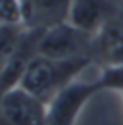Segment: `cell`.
I'll use <instances>...</instances> for the list:
<instances>
[{
    "mask_svg": "<svg viewBox=\"0 0 123 125\" xmlns=\"http://www.w3.org/2000/svg\"><path fill=\"white\" fill-rule=\"evenodd\" d=\"M0 119L4 125H48V104L17 85L2 94Z\"/></svg>",
    "mask_w": 123,
    "mask_h": 125,
    "instance_id": "4",
    "label": "cell"
},
{
    "mask_svg": "<svg viewBox=\"0 0 123 125\" xmlns=\"http://www.w3.org/2000/svg\"><path fill=\"white\" fill-rule=\"evenodd\" d=\"M23 27L31 31H46L67 21L71 0H19Z\"/></svg>",
    "mask_w": 123,
    "mask_h": 125,
    "instance_id": "6",
    "label": "cell"
},
{
    "mask_svg": "<svg viewBox=\"0 0 123 125\" xmlns=\"http://www.w3.org/2000/svg\"><path fill=\"white\" fill-rule=\"evenodd\" d=\"M108 91L102 73L91 81L75 79L48 102V125H77L83 108L94 94Z\"/></svg>",
    "mask_w": 123,
    "mask_h": 125,
    "instance_id": "2",
    "label": "cell"
},
{
    "mask_svg": "<svg viewBox=\"0 0 123 125\" xmlns=\"http://www.w3.org/2000/svg\"><path fill=\"white\" fill-rule=\"evenodd\" d=\"M6 93V91H4V89H2V87H0V100H2V94Z\"/></svg>",
    "mask_w": 123,
    "mask_h": 125,
    "instance_id": "8",
    "label": "cell"
},
{
    "mask_svg": "<svg viewBox=\"0 0 123 125\" xmlns=\"http://www.w3.org/2000/svg\"><path fill=\"white\" fill-rule=\"evenodd\" d=\"M23 33H25V27L21 25H0V73L4 71L10 58L14 56Z\"/></svg>",
    "mask_w": 123,
    "mask_h": 125,
    "instance_id": "7",
    "label": "cell"
},
{
    "mask_svg": "<svg viewBox=\"0 0 123 125\" xmlns=\"http://www.w3.org/2000/svg\"><path fill=\"white\" fill-rule=\"evenodd\" d=\"M119 17H123V0H71L67 21L96 37Z\"/></svg>",
    "mask_w": 123,
    "mask_h": 125,
    "instance_id": "5",
    "label": "cell"
},
{
    "mask_svg": "<svg viewBox=\"0 0 123 125\" xmlns=\"http://www.w3.org/2000/svg\"><path fill=\"white\" fill-rule=\"evenodd\" d=\"M92 63L91 58L79 60H52L46 56H35L29 62L19 87L46 104L60 93L65 85L79 79V75Z\"/></svg>",
    "mask_w": 123,
    "mask_h": 125,
    "instance_id": "1",
    "label": "cell"
},
{
    "mask_svg": "<svg viewBox=\"0 0 123 125\" xmlns=\"http://www.w3.org/2000/svg\"><path fill=\"white\" fill-rule=\"evenodd\" d=\"M92 44L94 37L77 29L69 21L54 25L41 33L39 39V56H46L52 60H92Z\"/></svg>",
    "mask_w": 123,
    "mask_h": 125,
    "instance_id": "3",
    "label": "cell"
}]
</instances>
